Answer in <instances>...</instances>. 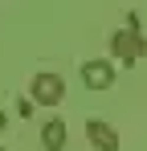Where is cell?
<instances>
[{
    "label": "cell",
    "instance_id": "cell-2",
    "mask_svg": "<svg viewBox=\"0 0 147 151\" xmlns=\"http://www.w3.org/2000/svg\"><path fill=\"white\" fill-rule=\"evenodd\" d=\"M29 94H33V102H41V106H57V102L66 98V82H61V74H37L29 82Z\"/></svg>",
    "mask_w": 147,
    "mask_h": 151
},
{
    "label": "cell",
    "instance_id": "cell-3",
    "mask_svg": "<svg viewBox=\"0 0 147 151\" xmlns=\"http://www.w3.org/2000/svg\"><path fill=\"white\" fill-rule=\"evenodd\" d=\"M82 82H86V90H110L115 86V65L102 61V57H94V61L82 65Z\"/></svg>",
    "mask_w": 147,
    "mask_h": 151
},
{
    "label": "cell",
    "instance_id": "cell-1",
    "mask_svg": "<svg viewBox=\"0 0 147 151\" xmlns=\"http://www.w3.org/2000/svg\"><path fill=\"white\" fill-rule=\"evenodd\" d=\"M110 53L119 57L122 65H135V61H139V57L147 53V41H143V33H139V25L119 29V33L110 37Z\"/></svg>",
    "mask_w": 147,
    "mask_h": 151
},
{
    "label": "cell",
    "instance_id": "cell-6",
    "mask_svg": "<svg viewBox=\"0 0 147 151\" xmlns=\"http://www.w3.org/2000/svg\"><path fill=\"white\" fill-rule=\"evenodd\" d=\"M4 127H8V114H4V110H0V131H4Z\"/></svg>",
    "mask_w": 147,
    "mask_h": 151
},
{
    "label": "cell",
    "instance_id": "cell-7",
    "mask_svg": "<svg viewBox=\"0 0 147 151\" xmlns=\"http://www.w3.org/2000/svg\"><path fill=\"white\" fill-rule=\"evenodd\" d=\"M0 151H4V147H0Z\"/></svg>",
    "mask_w": 147,
    "mask_h": 151
},
{
    "label": "cell",
    "instance_id": "cell-5",
    "mask_svg": "<svg viewBox=\"0 0 147 151\" xmlns=\"http://www.w3.org/2000/svg\"><path fill=\"white\" fill-rule=\"evenodd\" d=\"M41 147H45V151H61V147H66V119H49V123H45Z\"/></svg>",
    "mask_w": 147,
    "mask_h": 151
},
{
    "label": "cell",
    "instance_id": "cell-4",
    "mask_svg": "<svg viewBox=\"0 0 147 151\" xmlns=\"http://www.w3.org/2000/svg\"><path fill=\"white\" fill-rule=\"evenodd\" d=\"M86 139H90L94 151H119V135H115V127L102 123V119H90V123H86Z\"/></svg>",
    "mask_w": 147,
    "mask_h": 151
}]
</instances>
